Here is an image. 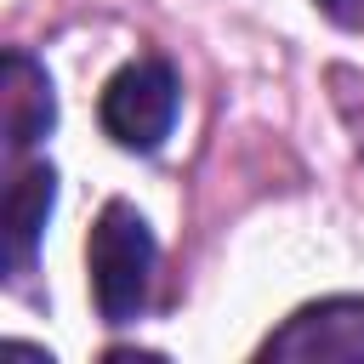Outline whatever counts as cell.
I'll use <instances>...</instances> for the list:
<instances>
[{
    "instance_id": "6da1fadb",
    "label": "cell",
    "mask_w": 364,
    "mask_h": 364,
    "mask_svg": "<svg viewBox=\"0 0 364 364\" xmlns=\"http://www.w3.org/2000/svg\"><path fill=\"white\" fill-rule=\"evenodd\" d=\"M154 262H159V245L136 216V205L108 199L91 228V296L108 324H136L154 290Z\"/></svg>"
},
{
    "instance_id": "3957f363",
    "label": "cell",
    "mask_w": 364,
    "mask_h": 364,
    "mask_svg": "<svg viewBox=\"0 0 364 364\" xmlns=\"http://www.w3.org/2000/svg\"><path fill=\"white\" fill-rule=\"evenodd\" d=\"M267 358H364V296H330L301 307L284 330L262 341Z\"/></svg>"
},
{
    "instance_id": "5b68a950",
    "label": "cell",
    "mask_w": 364,
    "mask_h": 364,
    "mask_svg": "<svg viewBox=\"0 0 364 364\" xmlns=\"http://www.w3.org/2000/svg\"><path fill=\"white\" fill-rule=\"evenodd\" d=\"M51 205H57V171L51 165H28L11 176V188H6V267H11V279H23L34 267V245H40Z\"/></svg>"
},
{
    "instance_id": "8992f818",
    "label": "cell",
    "mask_w": 364,
    "mask_h": 364,
    "mask_svg": "<svg viewBox=\"0 0 364 364\" xmlns=\"http://www.w3.org/2000/svg\"><path fill=\"white\" fill-rule=\"evenodd\" d=\"M324 17H336L341 28H364V0H318Z\"/></svg>"
},
{
    "instance_id": "7a4b0ae2",
    "label": "cell",
    "mask_w": 364,
    "mask_h": 364,
    "mask_svg": "<svg viewBox=\"0 0 364 364\" xmlns=\"http://www.w3.org/2000/svg\"><path fill=\"white\" fill-rule=\"evenodd\" d=\"M176 102H182V85H176V68L165 57H131L108 85H102V131L131 148V154H154L171 125H176Z\"/></svg>"
},
{
    "instance_id": "277c9868",
    "label": "cell",
    "mask_w": 364,
    "mask_h": 364,
    "mask_svg": "<svg viewBox=\"0 0 364 364\" xmlns=\"http://www.w3.org/2000/svg\"><path fill=\"white\" fill-rule=\"evenodd\" d=\"M0 102H6V148L11 159L23 148H34L51 119H57V102H51V74L28 57V51H6V80H0Z\"/></svg>"
}]
</instances>
